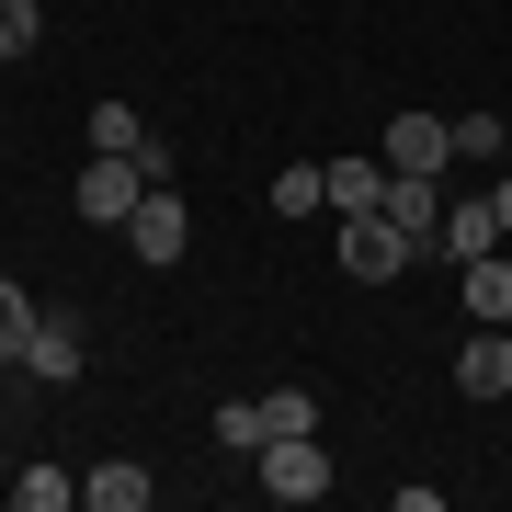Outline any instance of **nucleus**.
<instances>
[{"label": "nucleus", "mask_w": 512, "mask_h": 512, "mask_svg": "<svg viewBox=\"0 0 512 512\" xmlns=\"http://www.w3.org/2000/svg\"><path fill=\"white\" fill-rule=\"evenodd\" d=\"M410 262H421V251H410V228L387 217V205H365V217H342V274H353V285H399Z\"/></svg>", "instance_id": "f257e3e1"}, {"label": "nucleus", "mask_w": 512, "mask_h": 512, "mask_svg": "<svg viewBox=\"0 0 512 512\" xmlns=\"http://www.w3.org/2000/svg\"><path fill=\"white\" fill-rule=\"evenodd\" d=\"M251 467H262V490H274V501H330V444H319V433H274Z\"/></svg>", "instance_id": "f03ea898"}, {"label": "nucleus", "mask_w": 512, "mask_h": 512, "mask_svg": "<svg viewBox=\"0 0 512 512\" xmlns=\"http://www.w3.org/2000/svg\"><path fill=\"white\" fill-rule=\"evenodd\" d=\"M126 251L148 262V274L194 251V217H183V194H171V183H148V194H137V217H126Z\"/></svg>", "instance_id": "7ed1b4c3"}, {"label": "nucleus", "mask_w": 512, "mask_h": 512, "mask_svg": "<svg viewBox=\"0 0 512 512\" xmlns=\"http://www.w3.org/2000/svg\"><path fill=\"white\" fill-rule=\"evenodd\" d=\"M376 160H387V171H421V183H433V171L456 160V114H387Z\"/></svg>", "instance_id": "20e7f679"}, {"label": "nucleus", "mask_w": 512, "mask_h": 512, "mask_svg": "<svg viewBox=\"0 0 512 512\" xmlns=\"http://www.w3.org/2000/svg\"><path fill=\"white\" fill-rule=\"evenodd\" d=\"M137 194H148V171L92 148V171H80V217H92V228H126V217H137Z\"/></svg>", "instance_id": "39448f33"}, {"label": "nucleus", "mask_w": 512, "mask_h": 512, "mask_svg": "<svg viewBox=\"0 0 512 512\" xmlns=\"http://www.w3.org/2000/svg\"><path fill=\"white\" fill-rule=\"evenodd\" d=\"M478 251H512L490 194H478V205H444V228H433V262H478Z\"/></svg>", "instance_id": "423d86ee"}, {"label": "nucleus", "mask_w": 512, "mask_h": 512, "mask_svg": "<svg viewBox=\"0 0 512 512\" xmlns=\"http://www.w3.org/2000/svg\"><path fill=\"white\" fill-rule=\"evenodd\" d=\"M456 387H467V399H512V330H490V319L467 330V353H456Z\"/></svg>", "instance_id": "0eeeda50"}, {"label": "nucleus", "mask_w": 512, "mask_h": 512, "mask_svg": "<svg viewBox=\"0 0 512 512\" xmlns=\"http://www.w3.org/2000/svg\"><path fill=\"white\" fill-rule=\"evenodd\" d=\"M23 376H46V387H69V376H80V319H69V308H46V319H35V342H23Z\"/></svg>", "instance_id": "6e6552de"}, {"label": "nucleus", "mask_w": 512, "mask_h": 512, "mask_svg": "<svg viewBox=\"0 0 512 512\" xmlns=\"http://www.w3.org/2000/svg\"><path fill=\"white\" fill-rule=\"evenodd\" d=\"M456 296H467V319H490V330H512V262H501V251H478V262H456Z\"/></svg>", "instance_id": "1a4fd4ad"}, {"label": "nucleus", "mask_w": 512, "mask_h": 512, "mask_svg": "<svg viewBox=\"0 0 512 512\" xmlns=\"http://www.w3.org/2000/svg\"><path fill=\"white\" fill-rule=\"evenodd\" d=\"M80 501H92V512H148V467H137V456L80 467Z\"/></svg>", "instance_id": "9d476101"}, {"label": "nucleus", "mask_w": 512, "mask_h": 512, "mask_svg": "<svg viewBox=\"0 0 512 512\" xmlns=\"http://www.w3.org/2000/svg\"><path fill=\"white\" fill-rule=\"evenodd\" d=\"M387 217L410 228V251H433V228H444V194L421 183V171H387Z\"/></svg>", "instance_id": "9b49d317"}, {"label": "nucleus", "mask_w": 512, "mask_h": 512, "mask_svg": "<svg viewBox=\"0 0 512 512\" xmlns=\"http://www.w3.org/2000/svg\"><path fill=\"white\" fill-rule=\"evenodd\" d=\"M330 217H365V205H387V160H330Z\"/></svg>", "instance_id": "f8f14e48"}, {"label": "nucleus", "mask_w": 512, "mask_h": 512, "mask_svg": "<svg viewBox=\"0 0 512 512\" xmlns=\"http://www.w3.org/2000/svg\"><path fill=\"white\" fill-rule=\"evenodd\" d=\"M12 501H23V512H69L80 478H69V467H12Z\"/></svg>", "instance_id": "ddd939ff"}, {"label": "nucleus", "mask_w": 512, "mask_h": 512, "mask_svg": "<svg viewBox=\"0 0 512 512\" xmlns=\"http://www.w3.org/2000/svg\"><path fill=\"white\" fill-rule=\"evenodd\" d=\"M319 205H330L319 160H285V171H274V217H319Z\"/></svg>", "instance_id": "4468645a"}, {"label": "nucleus", "mask_w": 512, "mask_h": 512, "mask_svg": "<svg viewBox=\"0 0 512 512\" xmlns=\"http://www.w3.org/2000/svg\"><path fill=\"white\" fill-rule=\"evenodd\" d=\"M35 319H46V308H35V296H23L12 274H0V365H23V342H35Z\"/></svg>", "instance_id": "2eb2a0df"}, {"label": "nucleus", "mask_w": 512, "mask_h": 512, "mask_svg": "<svg viewBox=\"0 0 512 512\" xmlns=\"http://www.w3.org/2000/svg\"><path fill=\"white\" fill-rule=\"evenodd\" d=\"M274 433H319V399L308 387H262V444Z\"/></svg>", "instance_id": "dca6fc26"}, {"label": "nucleus", "mask_w": 512, "mask_h": 512, "mask_svg": "<svg viewBox=\"0 0 512 512\" xmlns=\"http://www.w3.org/2000/svg\"><path fill=\"white\" fill-rule=\"evenodd\" d=\"M46 35V0H0V57H35Z\"/></svg>", "instance_id": "f3484780"}, {"label": "nucleus", "mask_w": 512, "mask_h": 512, "mask_svg": "<svg viewBox=\"0 0 512 512\" xmlns=\"http://www.w3.org/2000/svg\"><path fill=\"white\" fill-rule=\"evenodd\" d=\"M501 148H512L501 114H456V160H501Z\"/></svg>", "instance_id": "a211bd4d"}, {"label": "nucleus", "mask_w": 512, "mask_h": 512, "mask_svg": "<svg viewBox=\"0 0 512 512\" xmlns=\"http://www.w3.org/2000/svg\"><path fill=\"white\" fill-rule=\"evenodd\" d=\"M217 444H228V456H262V399H228L217 410Z\"/></svg>", "instance_id": "6ab92c4d"}, {"label": "nucleus", "mask_w": 512, "mask_h": 512, "mask_svg": "<svg viewBox=\"0 0 512 512\" xmlns=\"http://www.w3.org/2000/svg\"><path fill=\"white\" fill-rule=\"evenodd\" d=\"M490 205H501V239H512V171H501V194H490Z\"/></svg>", "instance_id": "aec40b11"}, {"label": "nucleus", "mask_w": 512, "mask_h": 512, "mask_svg": "<svg viewBox=\"0 0 512 512\" xmlns=\"http://www.w3.org/2000/svg\"><path fill=\"white\" fill-rule=\"evenodd\" d=\"M0 490H12V444H0Z\"/></svg>", "instance_id": "412c9836"}, {"label": "nucleus", "mask_w": 512, "mask_h": 512, "mask_svg": "<svg viewBox=\"0 0 512 512\" xmlns=\"http://www.w3.org/2000/svg\"><path fill=\"white\" fill-rule=\"evenodd\" d=\"M501 171H512V148H501Z\"/></svg>", "instance_id": "4be33fe9"}]
</instances>
